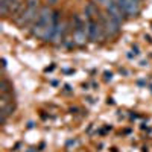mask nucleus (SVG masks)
<instances>
[{"label":"nucleus","mask_w":152,"mask_h":152,"mask_svg":"<svg viewBox=\"0 0 152 152\" xmlns=\"http://www.w3.org/2000/svg\"><path fill=\"white\" fill-rule=\"evenodd\" d=\"M50 21H52V9L49 8V5L41 6L40 12H38V15H37V20L34 21V24L31 26L32 28L31 34L34 37H38V38H41V40H43Z\"/></svg>","instance_id":"1"},{"label":"nucleus","mask_w":152,"mask_h":152,"mask_svg":"<svg viewBox=\"0 0 152 152\" xmlns=\"http://www.w3.org/2000/svg\"><path fill=\"white\" fill-rule=\"evenodd\" d=\"M26 2V9L21 14V17L15 21L21 29L28 28V26H32L34 21L37 20V15L41 9V5H40V0H24Z\"/></svg>","instance_id":"2"},{"label":"nucleus","mask_w":152,"mask_h":152,"mask_svg":"<svg viewBox=\"0 0 152 152\" xmlns=\"http://www.w3.org/2000/svg\"><path fill=\"white\" fill-rule=\"evenodd\" d=\"M87 38V29H85V21L79 14L73 15V40L76 44H85Z\"/></svg>","instance_id":"3"},{"label":"nucleus","mask_w":152,"mask_h":152,"mask_svg":"<svg viewBox=\"0 0 152 152\" xmlns=\"http://www.w3.org/2000/svg\"><path fill=\"white\" fill-rule=\"evenodd\" d=\"M85 29H87V38L90 41H97L100 38H104V31L97 18H88L85 20Z\"/></svg>","instance_id":"4"},{"label":"nucleus","mask_w":152,"mask_h":152,"mask_svg":"<svg viewBox=\"0 0 152 152\" xmlns=\"http://www.w3.org/2000/svg\"><path fill=\"white\" fill-rule=\"evenodd\" d=\"M120 8V11L125 14V17H137L140 12V3H137L135 0H114Z\"/></svg>","instance_id":"5"},{"label":"nucleus","mask_w":152,"mask_h":152,"mask_svg":"<svg viewBox=\"0 0 152 152\" xmlns=\"http://www.w3.org/2000/svg\"><path fill=\"white\" fill-rule=\"evenodd\" d=\"M105 9H107V14L108 17H111L114 21H117L119 24L123 23V20L126 18L125 14L120 11V8L117 6V3L114 2V0H107V3H105Z\"/></svg>","instance_id":"6"},{"label":"nucleus","mask_w":152,"mask_h":152,"mask_svg":"<svg viewBox=\"0 0 152 152\" xmlns=\"http://www.w3.org/2000/svg\"><path fill=\"white\" fill-rule=\"evenodd\" d=\"M24 9H26V2H24V0H18V2L11 8V11H9V18H11L12 21H17V20L21 17V14L24 12Z\"/></svg>","instance_id":"7"},{"label":"nucleus","mask_w":152,"mask_h":152,"mask_svg":"<svg viewBox=\"0 0 152 152\" xmlns=\"http://www.w3.org/2000/svg\"><path fill=\"white\" fill-rule=\"evenodd\" d=\"M99 12H100V11H99V5L94 3L93 0H91V2H87V3H85V6H84V15H85V20L99 17Z\"/></svg>","instance_id":"8"},{"label":"nucleus","mask_w":152,"mask_h":152,"mask_svg":"<svg viewBox=\"0 0 152 152\" xmlns=\"http://www.w3.org/2000/svg\"><path fill=\"white\" fill-rule=\"evenodd\" d=\"M17 2H18V0H0V14H2L3 17L9 15L11 8L14 6Z\"/></svg>","instance_id":"9"},{"label":"nucleus","mask_w":152,"mask_h":152,"mask_svg":"<svg viewBox=\"0 0 152 152\" xmlns=\"http://www.w3.org/2000/svg\"><path fill=\"white\" fill-rule=\"evenodd\" d=\"M12 85L8 82V79L6 78H2V81H0V93L2 94H11L12 93Z\"/></svg>","instance_id":"10"},{"label":"nucleus","mask_w":152,"mask_h":152,"mask_svg":"<svg viewBox=\"0 0 152 152\" xmlns=\"http://www.w3.org/2000/svg\"><path fill=\"white\" fill-rule=\"evenodd\" d=\"M94 3H97V5H102V6H105V3H107V0H93Z\"/></svg>","instance_id":"11"},{"label":"nucleus","mask_w":152,"mask_h":152,"mask_svg":"<svg viewBox=\"0 0 152 152\" xmlns=\"http://www.w3.org/2000/svg\"><path fill=\"white\" fill-rule=\"evenodd\" d=\"M46 2H47V5L50 6V5H56V3H58V0H46Z\"/></svg>","instance_id":"12"},{"label":"nucleus","mask_w":152,"mask_h":152,"mask_svg":"<svg viewBox=\"0 0 152 152\" xmlns=\"http://www.w3.org/2000/svg\"><path fill=\"white\" fill-rule=\"evenodd\" d=\"M135 2H137V3H142V0H135Z\"/></svg>","instance_id":"13"}]
</instances>
